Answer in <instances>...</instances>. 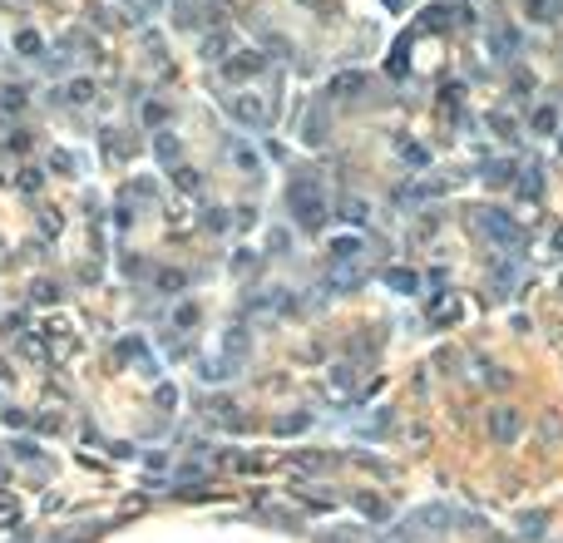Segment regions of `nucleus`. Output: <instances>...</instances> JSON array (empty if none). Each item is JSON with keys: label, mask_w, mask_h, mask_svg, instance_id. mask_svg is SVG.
I'll list each match as a JSON object with an SVG mask.
<instances>
[{"label": "nucleus", "mask_w": 563, "mask_h": 543, "mask_svg": "<svg viewBox=\"0 0 563 543\" xmlns=\"http://www.w3.org/2000/svg\"><path fill=\"white\" fill-rule=\"evenodd\" d=\"M292 217H297V228H307V233L326 228V203H321L316 183H297L292 188Z\"/></svg>", "instance_id": "obj_1"}, {"label": "nucleus", "mask_w": 563, "mask_h": 543, "mask_svg": "<svg viewBox=\"0 0 563 543\" xmlns=\"http://www.w3.org/2000/svg\"><path fill=\"white\" fill-rule=\"evenodd\" d=\"M475 223H484V233H489L494 242H519L514 217H509V212H499V207H479V212H475Z\"/></svg>", "instance_id": "obj_2"}, {"label": "nucleus", "mask_w": 563, "mask_h": 543, "mask_svg": "<svg viewBox=\"0 0 563 543\" xmlns=\"http://www.w3.org/2000/svg\"><path fill=\"white\" fill-rule=\"evenodd\" d=\"M361 89H366V74H361V70H341V74L331 79V99H356Z\"/></svg>", "instance_id": "obj_3"}, {"label": "nucleus", "mask_w": 563, "mask_h": 543, "mask_svg": "<svg viewBox=\"0 0 563 543\" xmlns=\"http://www.w3.org/2000/svg\"><path fill=\"white\" fill-rule=\"evenodd\" d=\"M257 70H262V54H233V60L222 65V74H228V79H252Z\"/></svg>", "instance_id": "obj_4"}, {"label": "nucleus", "mask_w": 563, "mask_h": 543, "mask_svg": "<svg viewBox=\"0 0 563 543\" xmlns=\"http://www.w3.org/2000/svg\"><path fill=\"white\" fill-rule=\"evenodd\" d=\"M302 139H307L311 148L326 139V109H311V114H307V129H302Z\"/></svg>", "instance_id": "obj_5"}, {"label": "nucleus", "mask_w": 563, "mask_h": 543, "mask_svg": "<svg viewBox=\"0 0 563 543\" xmlns=\"http://www.w3.org/2000/svg\"><path fill=\"white\" fill-rule=\"evenodd\" d=\"M519 49V30H499V35H489V54H499V60H504V54H514Z\"/></svg>", "instance_id": "obj_6"}, {"label": "nucleus", "mask_w": 563, "mask_h": 543, "mask_svg": "<svg viewBox=\"0 0 563 543\" xmlns=\"http://www.w3.org/2000/svg\"><path fill=\"white\" fill-rule=\"evenodd\" d=\"M489 425H494V434H499V440H514V434H519V415H514V410H499Z\"/></svg>", "instance_id": "obj_7"}, {"label": "nucleus", "mask_w": 563, "mask_h": 543, "mask_svg": "<svg viewBox=\"0 0 563 543\" xmlns=\"http://www.w3.org/2000/svg\"><path fill=\"white\" fill-rule=\"evenodd\" d=\"M233 119H242V124H262V104H257V99H233Z\"/></svg>", "instance_id": "obj_8"}, {"label": "nucleus", "mask_w": 563, "mask_h": 543, "mask_svg": "<svg viewBox=\"0 0 563 543\" xmlns=\"http://www.w3.org/2000/svg\"><path fill=\"white\" fill-rule=\"evenodd\" d=\"M153 148H158V158H163V163H173V168H178V139H173V134H158V139H153Z\"/></svg>", "instance_id": "obj_9"}, {"label": "nucleus", "mask_w": 563, "mask_h": 543, "mask_svg": "<svg viewBox=\"0 0 563 543\" xmlns=\"http://www.w3.org/2000/svg\"><path fill=\"white\" fill-rule=\"evenodd\" d=\"M509 178H519L514 163H484V183H509Z\"/></svg>", "instance_id": "obj_10"}, {"label": "nucleus", "mask_w": 563, "mask_h": 543, "mask_svg": "<svg viewBox=\"0 0 563 543\" xmlns=\"http://www.w3.org/2000/svg\"><path fill=\"white\" fill-rule=\"evenodd\" d=\"M539 188H543V173H539V168H524V173H519V193H524V198H539Z\"/></svg>", "instance_id": "obj_11"}, {"label": "nucleus", "mask_w": 563, "mask_h": 543, "mask_svg": "<svg viewBox=\"0 0 563 543\" xmlns=\"http://www.w3.org/2000/svg\"><path fill=\"white\" fill-rule=\"evenodd\" d=\"M558 129V114L553 109H534V134H553Z\"/></svg>", "instance_id": "obj_12"}, {"label": "nucleus", "mask_w": 563, "mask_h": 543, "mask_svg": "<svg viewBox=\"0 0 563 543\" xmlns=\"http://www.w3.org/2000/svg\"><path fill=\"white\" fill-rule=\"evenodd\" d=\"M401 158H406V163H415V168H425V163H430V153H425L420 143H406V148H401Z\"/></svg>", "instance_id": "obj_13"}, {"label": "nucleus", "mask_w": 563, "mask_h": 543, "mask_svg": "<svg viewBox=\"0 0 563 543\" xmlns=\"http://www.w3.org/2000/svg\"><path fill=\"white\" fill-rule=\"evenodd\" d=\"M228 45H233L228 35H213V40L203 45V54H208V60H217V54H228Z\"/></svg>", "instance_id": "obj_14"}, {"label": "nucleus", "mask_w": 563, "mask_h": 543, "mask_svg": "<svg viewBox=\"0 0 563 543\" xmlns=\"http://www.w3.org/2000/svg\"><path fill=\"white\" fill-rule=\"evenodd\" d=\"M203 223H208V228H213V233H222V228H228V212H222V207H213V212H208V217H203Z\"/></svg>", "instance_id": "obj_15"}, {"label": "nucleus", "mask_w": 563, "mask_h": 543, "mask_svg": "<svg viewBox=\"0 0 563 543\" xmlns=\"http://www.w3.org/2000/svg\"><path fill=\"white\" fill-rule=\"evenodd\" d=\"M361 509H366L371 519H385V504H380V499H371V494H361Z\"/></svg>", "instance_id": "obj_16"}, {"label": "nucleus", "mask_w": 563, "mask_h": 543, "mask_svg": "<svg viewBox=\"0 0 563 543\" xmlns=\"http://www.w3.org/2000/svg\"><path fill=\"white\" fill-rule=\"evenodd\" d=\"M390 287H396V292H415V277H406V272H390Z\"/></svg>", "instance_id": "obj_17"}, {"label": "nucleus", "mask_w": 563, "mask_h": 543, "mask_svg": "<svg viewBox=\"0 0 563 543\" xmlns=\"http://www.w3.org/2000/svg\"><path fill=\"white\" fill-rule=\"evenodd\" d=\"M70 99H79V104H89V99H94V84H84V79H79V84L70 89Z\"/></svg>", "instance_id": "obj_18"}, {"label": "nucleus", "mask_w": 563, "mask_h": 543, "mask_svg": "<svg viewBox=\"0 0 563 543\" xmlns=\"http://www.w3.org/2000/svg\"><path fill=\"white\" fill-rule=\"evenodd\" d=\"M489 124H494V134H504V139H509V134H514V119H504V114H494Z\"/></svg>", "instance_id": "obj_19"}, {"label": "nucleus", "mask_w": 563, "mask_h": 543, "mask_svg": "<svg viewBox=\"0 0 563 543\" xmlns=\"http://www.w3.org/2000/svg\"><path fill=\"white\" fill-rule=\"evenodd\" d=\"M15 49H25V54H40V40H35V35H20V40H15Z\"/></svg>", "instance_id": "obj_20"}, {"label": "nucleus", "mask_w": 563, "mask_h": 543, "mask_svg": "<svg viewBox=\"0 0 563 543\" xmlns=\"http://www.w3.org/2000/svg\"><path fill=\"white\" fill-rule=\"evenodd\" d=\"M425 193H430V188H420V183H415V188H406V193H401V203H425Z\"/></svg>", "instance_id": "obj_21"}, {"label": "nucleus", "mask_w": 563, "mask_h": 543, "mask_svg": "<svg viewBox=\"0 0 563 543\" xmlns=\"http://www.w3.org/2000/svg\"><path fill=\"white\" fill-rule=\"evenodd\" d=\"M163 114H168L163 104H148V109H144V119H148V124H163Z\"/></svg>", "instance_id": "obj_22"}, {"label": "nucleus", "mask_w": 563, "mask_h": 543, "mask_svg": "<svg viewBox=\"0 0 563 543\" xmlns=\"http://www.w3.org/2000/svg\"><path fill=\"white\" fill-rule=\"evenodd\" d=\"M553 247H558V252H563V233H558V237H553Z\"/></svg>", "instance_id": "obj_23"}, {"label": "nucleus", "mask_w": 563, "mask_h": 543, "mask_svg": "<svg viewBox=\"0 0 563 543\" xmlns=\"http://www.w3.org/2000/svg\"><path fill=\"white\" fill-rule=\"evenodd\" d=\"M385 6H390V10H396V6H401V0H385Z\"/></svg>", "instance_id": "obj_24"}, {"label": "nucleus", "mask_w": 563, "mask_h": 543, "mask_svg": "<svg viewBox=\"0 0 563 543\" xmlns=\"http://www.w3.org/2000/svg\"><path fill=\"white\" fill-rule=\"evenodd\" d=\"M558 148H563V139H558Z\"/></svg>", "instance_id": "obj_25"}]
</instances>
